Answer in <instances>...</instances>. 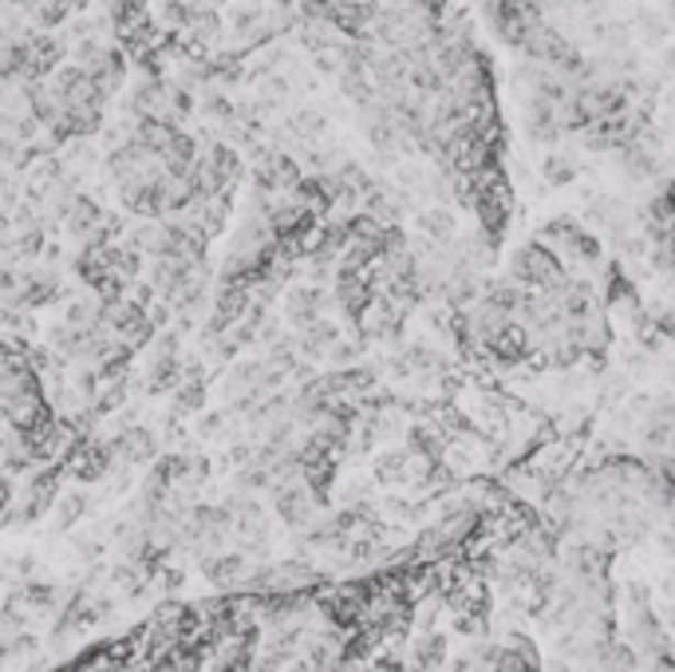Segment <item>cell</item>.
<instances>
[{
  "label": "cell",
  "mask_w": 675,
  "mask_h": 672,
  "mask_svg": "<svg viewBox=\"0 0 675 672\" xmlns=\"http://www.w3.org/2000/svg\"><path fill=\"white\" fill-rule=\"evenodd\" d=\"M111 451L123 455L127 463H135V459H150V455H155V439H150V432H143V427H131V432L119 435Z\"/></svg>",
  "instance_id": "30bf717a"
},
{
  "label": "cell",
  "mask_w": 675,
  "mask_h": 672,
  "mask_svg": "<svg viewBox=\"0 0 675 672\" xmlns=\"http://www.w3.org/2000/svg\"><path fill=\"white\" fill-rule=\"evenodd\" d=\"M320 301L324 296L316 293L313 285H296V289H289V293H284V316H289V321H293L296 328H308V325H316V321H320Z\"/></svg>",
  "instance_id": "3957f363"
},
{
  "label": "cell",
  "mask_w": 675,
  "mask_h": 672,
  "mask_svg": "<svg viewBox=\"0 0 675 672\" xmlns=\"http://www.w3.org/2000/svg\"><path fill=\"white\" fill-rule=\"evenodd\" d=\"M632 32H637V36L644 40L648 48H664V44H667V20H664V12H656V9H637Z\"/></svg>",
  "instance_id": "9c48e42d"
},
{
  "label": "cell",
  "mask_w": 675,
  "mask_h": 672,
  "mask_svg": "<svg viewBox=\"0 0 675 672\" xmlns=\"http://www.w3.org/2000/svg\"><path fill=\"white\" fill-rule=\"evenodd\" d=\"M111 459H115V451L103 444H83L76 451V459H71V471H76V479H83V483H91V479H103L111 467Z\"/></svg>",
  "instance_id": "5b68a950"
},
{
  "label": "cell",
  "mask_w": 675,
  "mask_h": 672,
  "mask_svg": "<svg viewBox=\"0 0 675 672\" xmlns=\"http://www.w3.org/2000/svg\"><path fill=\"white\" fill-rule=\"evenodd\" d=\"M412 664H415V672H431L435 664H442V637H435V632L419 637L412 649Z\"/></svg>",
  "instance_id": "4fadbf2b"
},
{
  "label": "cell",
  "mask_w": 675,
  "mask_h": 672,
  "mask_svg": "<svg viewBox=\"0 0 675 672\" xmlns=\"http://www.w3.org/2000/svg\"><path fill=\"white\" fill-rule=\"evenodd\" d=\"M182 36H190V44H214V40L222 36V16H217L214 9H194L190 29L182 32Z\"/></svg>",
  "instance_id": "8fae6325"
},
{
  "label": "cell",
  "mask_w": 675,
  "mask_h": 672,
  "mask_svg": "<svg viewBox=\"0 0 675 672\" xmlns=\"http://www.w3.org/2000/svg\"><path fill=\"white\" fill-rule=\"evenodd\" d=\"M83 506H88V499L83 494H68V503L59 506V526H71L83 514Z\"/></svg>",
  "instance_id": "e0dca14e"
},
{
  "label": "cell",
  "mask_w": 675,
  "mask_h": 672,
  "mask_svg": "<svg viewBox=\"0 0 675 672\" xmlns=\"http://www.w3.org/2000/svg\"><path fill=\"white\" fill-rule=\"evenodd\" d=\"M241 573H249L241 553H217V558H206V578L214 585H237Z\"/></svg>",
  "instance_id": "ba28073f"
},
{
  "label": "cell",
  "mask_w": 675,
  "mask_h": 672,
  "mask_svg": "<svg viewBox=\"0 0 675 672\" xmlns=\"http://www.w3.org/2000/svg\"><path fill=\"white\" fill-rule=\"evenodd\" d=\"M541 178H545L549 187H569L573 178H577V167H573V158L569 155H545V163H541Z\"/></svg>",
  "instance_id": "7c38bea8"
},
{
  "label": "cell",
  "mask_w": 675,
  "mask_h": 672,
  "mask_svg": "<svg viewBox=\"0 0 675 672\" xmlns=\"http://www.w3.org/2000/svg\"><path fill=\"white\" fill-rule=\"evenodd\" d=\"M56 491H59L56 474H40V479H32V486H29V514L32 518L48 511L52 499H56Z\"/></svg>",
  "instance_id": "5bb4252c"
},
{
  "label": "cell",
  "mask_w": 675,
  "mask_h": 672,
  "mask_svg": "<svg viewBox=\"0 0 675 672\" xmlns=\"http://www.w3.org/2000/svg\"><path fill=\"white\" fill-rule=\"evenodd\" d=\"M277 514H281L289 526L313 523V514H316L313 483H301V479H293V483L277 486Z\"/></svg>",
  "instance_id": "7a4b0ae2"
},
{
  "label": "cell",
  "mask_w": 675,
  "mask_h": 672,
  "mask_svg": "<svg viewBox=\"0 0 675 672\" xmlns=\"http://www.w3.org/2000/svg\"><path fill=\"white\" fill-rule=\"evenodd\" d=\"M324 131H328V119L320 115V111L313 108H301L289 115V135H296L301 143H308V147H316L324 138Z\"/></svg>",
  "instance_id": "52a82bcc"
},
{
  "label": "cell",
  "mask_w": 675,
  "mask_h": 672,
  "mask_svg": "<svg viewBox=\"0 0 675 672\" xmlns=\"http://www.w3.org/2000/svg\"><path fill=\"white\" fill-rule=\"evenodd\" d=\"M597 657L600 672H637V652L628 649V645H605Z\"/></svg>",
  "instance_id": "9a60e30c"
},
{
  "label": "cell",
  "mask_w": 675,
  "mask_h": 672,
  "mask_svg": "<svg viewBox=\"0 0 675 672\" xmlns=\"http://www.w3.org/2000/svg\"><path fill=\"white\" fill-rule=\"evenodd\" d=\"M549 672H569V669H565V664H553V669H549Z\"/></svg>",
  "instance_id": "ac0fdd59"
},
{
  "label": "cell",
  "mask_w": 675,
  "mask_h": 672,
  "mask_svg": "<svg viewBox=\"0 0 675 672\" xmlns=\"http://www.w3.org/2000/svg\"><path fill=\"white\" fill-rule=\"evenodd\" d=\"M486 348L498 356V360H506V365H518V360H526V356L533 352V336H529V325L514 321V325H509L502 336H494Z\"/></svg>",
  "instance_id": "277c9868"
},
{
  "label": "cell",
  "mask_w": 675,
  "mask_h": 672,
  "mask_svg": "<svg viewBox=\"0 0 675 672\" xmlns=\"http://www.w3.org/2000/svg\"><path fill=\"white\" fill-rule=\"evenodd\" d=\"M415 226L423 229V237H427V242H435V246H447L450 237H454V214H450V210H442V206L419 210Z\"/></svg>",
  "instance_id": "8992f818"
},
{
  "label": "cell",
  "mask_w": 675,
  "mask_h": 672,
  "mask_svg": "<svg viewBox=\"0 0 675 672\" xmlns=\"http://www.w3.org/2000/svg\"><path fill=\"white\" fill-rule=\"evenodd\" d=\"M509 281H518L521 289H533V293L558 296L569 285V273L565 261L553 249H545L541 242H529L509 257Z\"/></svg>",
  "instance_id": "6da1fadb"
},
{
  "label": "cell",
  "mask_w": 675,
  "mask_h": 672,
  "mask_svg": "<svg viewBox=\"0 0 675 672\" xmlns=\"http://www.w3.org/2000/svg\"><path fill=\"white\" fill-rule=\"evenodd\" d=\"M202 115L214 119V123H222V127H229V123L237 119V103H229L222 91H210V96L202 99Z\"/></svg>",
  "instance_id": "2e32d148"
}]
</instances>
